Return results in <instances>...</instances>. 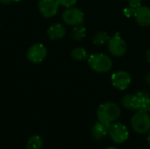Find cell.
<instances>
[{
  "instance_id": "9",
  "label": "cell",
  "mask_w": 150,
  "mask_h": 149,
  "mask_svg": "<svg viewBox=\"0 0 150 149\" xmlns=\"http://www.w3.org/2000/svg\"><path fill=\"white\" fill-rule=\"evenodd\" d=\"M59 6L56 0H40L38 3L39 11L44 18H52L56 15Z\"/></svg>"
},
{
  "instance_id": "11",
  "label": "cell",
  "mask_w": 150,
  "mask_h": 149,
  "mask_svg": "<svg viewBox=\"0 0 150 149\" xmlns=\"http://www.w3.org/2000/svg\"><path fill=\"white\" fill-rule=\"evenodd\" d=\"M109 126L107 124L102 123L100 121H98L94 124V126L91 128V137L95 140V141H101L104 138L106 137V135L108 134V131H109Z\"/></svg>"
},
{
  "instance_id": "23",
  "label": "cell",
  "mask_w": 150,
  "mask_h": 149,
  "mask_svg": "<svg viewBox=\"0 0 150 149\" xmlns=\"http://www.w3.org/2000/svg\"><path fill=\"white\" fill-rule=\"evenodd\" d=\"M146 82L148 83V84L150 86V71L147 74V76H146Z\"/></svg>"
},
{
  "instance_id": "17",
  "label": "cell",
  "mask_w": 150,
  "mask_h": 149,
  "mask_svg": "<svg viewBox=\"0 0 150 149\" xmlns=\"http://www.w3.org/2000/svg\"><path fill=\"white\" fill-rule=\"evenodd\" d=\"M93 44L97 46H101L105 43H107L110 40V36L106 32H98L94 33L91 37Z\"/></svg>"
},
{
  "instance_id": "5",
  "label": "cell",
  "mask_w": 150,
  "mask_h": 149,
  "mask_svg": "<svg viewBox=\"0 0 150 149\" xmlns=\"http://www.w3.org/2000/svg\"><path fill=\"white\" fill-rule=\"evenodd\" d=\"M62 18L68 25H78L83 23L84 13L82 10L76 7H69L62 12Z\"/></svg>"
},
{
  "instance_id": "6",
  "label": "cell",
  "mask_w": 150,
  "mask_h": 149,
  "mask_svg": "<svg viewBox=\"0 0 150 149\" xmlns=\"http://www.w3.org/2000/svg\"><path fill=\"white\" fill-rule=\"evenodd\" d=\"M107 44L108 50L113 56L121 57L127 53V45L119 33H116L114 36L110 38Z\"/></svg>"
},
{
  "instance_id": "22",
  "label": "cell",
  "mask_w": 150,
  "mask_h": 149,
  "mask_svg": "<svg viewBox=\"0 0 150 149\" xmlns=\"http://www.w3.org/2000/svg\"><path fill=\"white\" fill-rule=\"evenodd\" d=\"M12 2H15V0H0V4H11Z\"/></svg>"
},
{
  "instance_id": "1",
  "label": "cell",
  "mask_w": 150,
  "mask_h": 149,
  "mask_svg": "<svg viewBox=\"0 0 150 149\" xmlns=\"http://www.w3.org/2000/svg\"><path fill=\"white\" fill-rule=\"evenodd\" d=\"M121 110L120 107L113 102H105L101 104L97 110L98 120L111 125L115 122L120 116Z\"/></svg>"
},
{
  "instance_id": "10",
  "label": "cell",
  "mask_w": 150,
  "mask_h": 149,
  "mask_svg": "<svg viewBox=\"0 0 150 149\" xmlns=\"http://www.w3.org/2000/svg\"><path fill=\"white\" fill-rule=\"evenodd\" d=\"M134 17L137 24L147 27L150 25V8L146 5H141L134 10Z\"/></svg>"
},
{
  "instance_id": "14",
  "label": "cell",
  "mask_w": 150,
  "mask_h": 149,
  "mask_svg": "<svg viewBox=\"0 0 150 149\" xmlns=\"http://www.w3.org/2000/svg\"><path fill=\"white\" fill-rule=\"evenodd\" d=\"M122 106L128 111H137L135 94H126L121 99Z\"/></svg>"
},
{
  "instance_id": "16",
  "label": "cell",
  "mask_w": 150,
  "mask_h": 149,
  "mask_svg": "<svg viewBox=\"0 0 150 149\" xmlns=\"http://www.w3.org/2000/svg\"><path fill=\"white\" fill-rule=\"evenodd\" d=\"M43 147V140L38 135H32L26 142V149H41Z\"/></svg>"
},
{
  "instance_id": "27",
  "label": "cell",
  "mask_w": 150,
  "mask_h": 149,
  "mask_svg": "<svg viewBox=\"0 0 150 149\" xmlns=\"http://www.w3.org/2000/svg\"><path fill=\"white\" fill-rule=\"evenodd\" d=\"M19 1H22V0H15V2H19Z\"/></svg>"
},
{
  "instance_id": "26",
  "label": "cell",
  "mask_w": 150,
  "mask_h": 149,
  "mask_svg": "<svg viewBox=\"0 0 150 149\" xmlns=\"http://www.w3.org/2000/svg\"><path fill=\"white\" fill-rule=\"evenodd\" d=\"M105 149H119V148H115V147H108V148H106Z\"/></svg>"
},
{
  "instance_id": "24",
  "label": "cell",
  "mask_w": 150,
  "mask_h": 149,
  "mask_svg": "<svg viewBox=\"0 0 150 149\" xmlns=\"http://www.w3.org/2000/svg\"><path fill=\"white\" fill-rule=\"evenodd\" d=\"M146 58H147V61L150 62V49H149L147 52H146Z\"/></svg>"
},
{
  "instance_id": "12",
  "label": "cell",
  "mask_w": 150,
  "mask_h": 149,
  "mask_svg": "<svg viewBox=\"0 0 150 149\" xmlns=\"http://www.w3.org/2000/svg\"><path fill=\"white\" fill-rule=\"evenodd\" d=\"M137 111L150 112V95L147 91H138L135 93Z\"/></svg>"
},
{
  "instance_id": "20",
  "label": "cell",
  "mask_w": 150,
  "mask_h": 149,
  "mask_svg": "<svg viewBox=\"0 0 150 149\" xmlns=\"http://www.w3.org/2000/svg\"><path fill=\"white\" fill-rule=\"evenodd\" d=\"M127 2H128L130 7H132L134 9H136V8H138L139 6L142 5V0H127Z\"/></svg>"
},
{
  "instance_id": "21",
  "label": "cell",
  "mask_w": 150,
  "mask_h": 149,
  "mask_svg": "<svg viewBox=\"0 0 150 149\" xmlns=\"http://www.w3.org/2000/svg\"><path fill=\"white\" fill-rule=\"evenodd\" d=\"M134 10L135 9H134L132 7H127V8H125L124 9V14H125V16L127 17V18H130V17L134 16Z\"/></svg>"
},
{
  "instance_id": "2",
  "label": "cell",
  "mask_w": 150,
  "mask_h": 149,
  "mask_svg": "<svg viewBox=\"0 0 150 149\" xmlns=\"http://www.w3.org/2000/svg\"><path fill=\"white\" fill-rule=\"evenodd\" d=\"M88 65L97 73H106L112 69V61L105 54H95L88 58Z\"/></svg>"
},
{
  "instance_id": "3",
  "label": "cell",
  "mask_w": 150,
  "mask_h": 149,
  "mask_svg": "<svg viewBox=\"0 0 150 149\" xmlns=\"http://www.w3.org/2000/svg\"><path fill=\"white\" fill-rule=\"evenodd\" d=\"M131 126L136 133H148L150 131V116L149 112L136 111L131 119Z\"/></svg>"
},
{
  "instance_id": "19",
  "label": "cell",
  "mask_w": 150,
  "mask_h": 149,
  "mask_svg": "<svg viewBox=\"0 0 150 149\" xmlns=\"http://www.w3.org/2000/svg\"><path fill=\"white\" fill-rule=\"evenodd\" d=\"M56 2L59 5L63 6L65 8H69L74 6L77 3V0H56Z\"/></svg>"
},
{
  "instance_id": "15",
  "label": "cell",
  "mask_w": 150,
  "mask_h": 149,
  "mask_svg": "<svg viewBox=\"0 0 150 149\" xmlns=\"http://www.w3.org/2000/svg\"><path fill=\"white\" fill-rule=\"evenodd\" d=\"M85 35H86V28L83 24L75 25L70 32V38L76 41L82 40L85 37Z\"/></svg>"
},
{
  "instance_id": "4",
  "label": "cell",
  "mask_w": 150,
  "mask_h": 149,
  "mask_svg": "<svg viewBox=\"0 0 150 149\" xmlns=\"http://www.w3.org/2000/svg\"><path fill=\"white\" fill-rule=\"evenodd\" d=\"M108 135L111 140L116 144H121L129 138L127 127L121 122H113L109 126Z\"/></svg>"
},
{
  "instance_id": "18",
  "label": "cell",
  "mask_w": 150,
  "mask_h": 149,
  "mask_svg": "<svg viewBox=\"0 0 150 149\" xmlns=\"http://www.w3.org/2000/svg\"><path fill=\"white\" fill-rule=\"evenodd\" d=\"M70 54H71L72 59H74L75 61H83L88 57V54H87L86 49L84 47H75L71 51Z\"/></svg>"
},
{
  "instance_id": "8",
  "label": "cell",
  "mask_w": 150,
  "mask_h": 149,
  "mask_svg": "<svg viewBox=\"0 0 150 149\" xmlns=\"http://www.w3.org/2000/svg\"><path fill=\"white\" fill-rule=\"evenodd\" d=\"M131 83H132L131 75L125 70L117 71L112 76V84L113 85L114 88L120 90H127L130 86Z\"/></svg>"
},
{
  "instance_id": "7",
  "label": "cell",
  "mask_w": 150,
  "mask_h": 149,
  "mask_svg": "<svg viewBox=\"0 0 150 149\" xmlns=\"http://www.w3.org/2000/svg\"><path fill=\"white\" fill-rule=\"evenodd\" d=\"M47 55V49L41 43H37L31 46L27 50V54H26L27 60L33 64H39L42 62L46 59Z\"/></svg>"
},
{
  "instance_id": "28",
  "label": "cell",
  "mask_w": 150,
  "mask_h": 149,
  "mask_svg": "<svg viewBox=\"0 0 150 149\" xmlns=\"http://www.w3.org/2000/svg\"><path fill=\"white\" fill-rule=\"evenodd\" d=\"M136 149H139V148H136Z\"/></svg>"
},
{
  "instance_id": "13",
  "label": "cell",
  "mask_w": 150,
  "mask_h": 149,
  "mask_svg": "<svg viewBox=\"0 0 150 149\" xmlns=\"http://www.w3.org/2000/svg\"><path fill=\"white\" fill-rule=\"evenodd\" d=\"M47 36L52 40H58L62 39L66 34V28L61 23H56L50 25L47 29Z\"/></svg>"
},
{
  "instance_id": "25",
  "label": "cell",
  "mask_w": 150,
  "mask_h": 149,
  "mask_svg": "<svg viewBox=\"0 0 150 149\" xmlns=\"http://www.w3.org/2000/svg\"><path fill=\"white\" fill-rule=\"evenodd\" d=\"M147 141L149 143V145L150 146V131L148 133V137H147Z\"/></svg>"
}]
</instances>
